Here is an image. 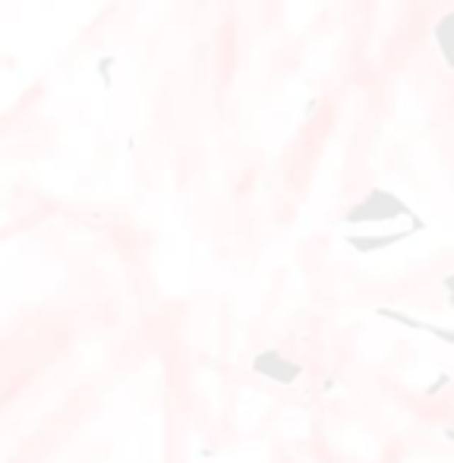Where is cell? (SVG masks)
I'll return each instance as SVG.
<instances>
[{
  "mask_svg": "<svg viewBox=\"0 0 454 463\" xmlns=\"http://www.w3.org/2000/svg\"><path fill=\"white\" fill-rule=\"evenodd\" d=\"M110 67H114V57H101V60H98V76L104 79V88H110Z\"/></svg>",
  "mask_w": 454,
  "mask_h": 463,
  "instance_id": "3957f363",
  "label": "cell"
},
{
  "mask_svg": "<svg viewBox=\"0 0 454 463\" xmlns=\"http://www.w3.org/2000/svg\"><path fill=\"white\" fill-rule=\"evenodd\" d=\"M395 215H407V205L404 202H397L391 193L385 189H373V193L366 195V202H360L357 208H351V215H347V221H385V217H395Z\"/></svg>",
  "mask_w": 454,
  "mask_h": 463,
  "instance_id": "6da1fadb",
  "label": "cell"
},
{
  "mask_svg": "<svg viewBox=\"0 0 454 463\" xmlns=\"http://www.w3.org/2000/svg\"><path fill=\"white\" fill-rule=\"evenodd\" d=\"M451 19L454 16H442L438 19V25H436V38H438V47H442L445 60H448V25H451Z\"/></svg>",
  "mask_w": 454,
  "mask_h": 463,
  "instance_id": "7a4b0ae2",
  "label": "cell"
}]
</instances>
